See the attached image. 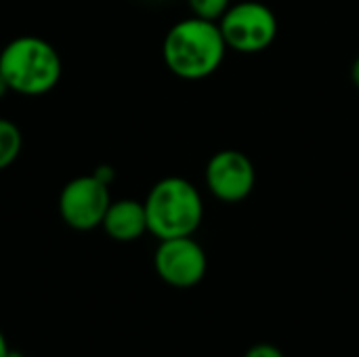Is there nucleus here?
<instances>
[{
  "mask_svg": "<svg viewBox=\"0 0 359 357\" xmlns=\"http://www.w3.org/2000/svg\"><path fill=\"white\" fill-rule=\"evenodd\" d=\"M227 50L219 23L194 15L177 21L162 42V59L168 72L191 82L210 78L223 65Z\"/></svg>",
  "mask_w": 359,
  "mask_h": 357,
  "instance_id": "obj_1",
  "label": "nucleus"
},
{
  "mask_svg": "<svg viewBox=\"0 0 359 357\" xmlns=\"http://www.w3.org/2000/svg\"><path fill=\"white\" fill-rule=\"evenodd\" d=\"M0 74L8 90L23 97H40L59 84L63 63L48 40L17 36L0 50Z\"/></svg>",
  "mask_w": 359,
  "mask_h": 357,
  "instance_id": "obj_2",
  "label": "nucleus"
},
{
  "mask_svg": "<svg viewBox=\"0 0 359 357\" xmlns=\"http://www.w3.org/2000/svg\"><path fill=\"white\" fill-rule=\"evenodd\" d=\"M147 231L158 240L194 236L204 221V198L185 177H164L143 200Z\"/></svg>",
  "mask_w": 359,
  "mask_h": 357,
  "instance_id": "obj_3",
  "label": "nucleus"
},
{
  "mask_svg": "<svg viewBox=\"0 0 359 357\" xmlns=\"http://www.w3.org/2000/svg\"><path fill=\"white\" fill-rule=\"evenodd\" d=\"M217 23L227 48L242 55L267 50L280 32L278 15L271 6L259 0H242L231 4Z\"/></svg>",
  "mask_w": 359,
  "mask_h": 357,
  "instance_id": "obj_4",
  "label": "nucleus"
},
{
  "mask_svg": "<svg viewBox=\"0 0 359 357\" xmlns=\"http://www.w3.org/2000/svg\"><path fill=\"white\" fill-rule=\"evenodd\" d=\"M109 204H111L109 185L90 173V175H80L63 185L57 208H59V217L67 227L76 231H90L101 227Z\"/></svg>",
  "mask_w": 359,
  "mask_h": 357,
  "instance_id": "obj_5",
  "label": "nucleus"
},
{
  "mask_svg": "<svg viewBox=\"0 0 359 357\" xmlns=\"http://www.w3.org/2000/svg\"><path fill=\"white\" fill-rule=\"evenodd\" d=\"M204 183L219 202L240 204L257 187V168L242 149H219L206 162Z\"/></svg>",
  "mask_w": 359,
  "mask_h": 357,
  "instance_id": "obj_6",
  "label": "nucleus"
},
{
  "mask_svg": "<svg viewBox=\"0 0 359 357\" xmlns=\"http://www.w3.org/2000/svg\"><path fill=\"white\" fill-rule=\"evenodd\" d=\"M154 267L160 280L172 288H194L208 271V257L194 236L160 240L154 252Z\"/></svg>",
  "mask_w": 359,
  "mask_h": 357,
  "instance_id": "obj_7",
  "label": "nucleus"
},
{
  "mask_svg": "<svg viewBox=\"0 0 359 357\" xmlns=\"http://www.w3.org/2000/svg\"><path fill=\"white\" fill-rule=\"evenodd\" d=\"M103 231L116 242H135L147 234V215L145 204L133 198L111 200L103 223Z\"/></svg>",
  "mask_w": 359,
  "mask_h": 357,
  "instance_id": "obj_8",
  "label": "nucleus"
},
{
  "mask_svg": "<svg viewBox=\"0 0 359 357\" xmlns=\"http://www.w3.org/2000/svg\"><path fill=\"white\" fill-rule=\"evenodd\" d=\"M23 147V137L19 126L0 116V170L8 168L21 154Z\"/></svg>",
  "mask_w": 359,
  "mask_h": 357,
  "instance_id": "obj_9",
  "label": "nucleus"
},
{
  "mask_svg": "<svg viewBox=\"0 0 359 357\" xmlns=\"http://www.w3.org/2000/svg\"><path fill=\"white\" fill-rule=\"evenodd\" d=\"M231 4V0H187L191 15L208 21H219Z\"/></svg>",
  "mask_w": 359,
  "mask_h": 357,
  "instance_id": "obj_10",
  "label": "nucleus"
},
{
  "mask_svg": "<svg viewBox=\"0 0 359 357\" xmlns=\"http://www.w3.org/2000/svg\"><path fill=\"white\" fill-rule=\"evenodd\" d=\"M244 357H286V356L280 351V347H276V345H271V343H257V345H252V347L246 351V356Z\"/></svg>",
  "mask_w": 359,
  "mask_h": 357,
  "instance_id": "obj_11",
  "label": "nucleus"
},
{
  "mask_svg": "<svg viewBox=\"0 0 359 357\" xmlns=\"http://www.w3.org/2000/svg\"><path fill=\"white\" fill-rule=\"evenodd\" d=\"M93 175H95V177H99V179H101L103 183H107V185H111V181L116 179V170H114L111 166H105V164L97 166Z\"/></svg>",
  "mask_w": 359,
  "mask_h": 357,
  "instance_id": "obj_12",
  "label": "nucleus"
},
{
  "mask_svg": "<svg viewBox=\"0 0 359 357\" xmlns=\"http://www.w3.org/2000/svg\"><path fill=\"white\" fill-rule=\"evenodd\" d=\"M351 82H353V86L359 90V55L355 57L353 65H351Z\"/></svg>",
  "mask_w": 359,
  "mask_h": 357,
  "instance_id": "obj_13",
  "label": "nucleus"
},
{
  "mask_svg": "<svg viewBox=\"0 0 359 357\" xmlns=\"http://www.w3.org/2000/svg\"><path fill=\"white\" fill-rule=\"evenodd\" d=\"M8 345H6V339H4V335H2V330H0V357H6L8 356Z\"/></svg>",
  "mask_w": 359,
  "mask_h": 357,
  "instance_id": "obj_14",
  "label": "nucleus"
},
{
  "mask_svg": "<svg viewBox=\"0 0 359 357\" xmlns=\"http://www.w3.org/2000/svg\"><path fill=\"white\" fill-rule=\"evenodd\" d=\"M6 93H8V86H6V82H4V78H2V74H0V99H2Z\"/></svg>",
  "mask_w": 359,
  "mask_h": 357,
  "instance_id": "obj_15",
  "label": "nucleus"
},
{
  "mask_svg": "<svg viewBox=\"0 0 359 357\" xmlns=\"http://www.w3.org/2000/svg\"><path fill=\"white\" fill-rule=\"evenodd\" d=\"M6 357H23V353H19V351H8V356Z\"/></svg>",
  "mask_w": 359,
  "mask_h": 357,
  "instance_id": "obj_16",
  "label": "nucleus"
}]
</instances>
